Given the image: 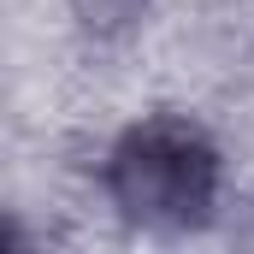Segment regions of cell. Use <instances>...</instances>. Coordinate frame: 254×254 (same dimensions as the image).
Here are the masks:
<instances>
[{"mask_svg": "<svg viewBox=\"0 0 254 254\" xmlns=\"http://www.w3.org/2000/svg\"><path fill=\"white\" fill-rule=\"evenodd\" d=\"M107 190L136 225H201L219 201V148L190 119H148L119 136L107 160Z\"/></svg>", "mask_w": 254, "mask_h": 254, "instance_id": "1", "label": "cell"}]
</instances>
